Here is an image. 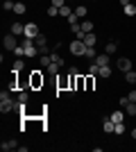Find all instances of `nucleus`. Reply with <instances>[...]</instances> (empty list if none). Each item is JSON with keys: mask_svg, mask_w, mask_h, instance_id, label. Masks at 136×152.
Returning <instances> with one entry per match:
<instances>
[{"mask_svg": "<svg viewBox=\"0 0 136 152\" xmlns=\"http://www.w3.org/2000/svg\"><path fill=\"white\" fill-rule=\"evenodd\" d=\"M68 48H71V52L75 55V57H84V52H86V43L82 41V39H75Z\"/></svg>", "mask_w": 136, "mask_h": 152, "instance_id": "obj_1", "label": "nucleus"}, {"mask_svg": "<svg viewBox=\"0 0 136 152\" xmlns=\"http://www.w3.org/2000/svg\"><path fill=\"white\" fill-rule=\"evenodd\" d=\"M2 45H5V50H16V48H18V39H16V34H12V32H9V34H5V39H2Z\"/></svg>", "mask_w": 136, "mask_h": 152, "instance_id": "obj_2", "label": "nucleus"}, {"mask_svg": "<svg viewBox=\"0 0 136 152\" xmlns=\"http://www.w3.org/2000/svg\"><path fill=\"white\" fill-rule=\"evenodd\" d=\"M41 86H43V75L41 70H34L30 75V89H41Z\"/></svg>", "mask_w": 136, "mask_h": 152, "instance_id": "obj_3", "label": "nucleus"}, {"mask_svg": "<svg viewBox=\"0 0 136 152\" xmlns=\"http://www.w3.org/2000/svg\"><path fill=\"white\" fill-rule=\"evenodd\" d=\"M116 66H118V70L127 73V70H132V59H127V57H120V59L116 61Z\"/></svg>", "mask_w": 136, "mask_h": 152, "instance_id": "obj_4", "label": "nucleus"}, {"mask_svg": "<svg viewBox=\"0 0 136 152\" xmlns=\"http://www.w3.org/2000/svg\"><path fill=\"white\" fill-rule=\"evenodd\" d=\"M23 37H27V39L39 37V27L34 25V23H27V25H25V34H23Z\"/></svg>", "mask_w": 136, "mask_h": 152, "instance_id": "obj_5", "label": "nucleus"}, {"mask_svg": "<svg viewBox=\"0 0 136 152\" xmlns=\"http://www.w3.org/2000/svg\"><path fill=\"white\" fill-rule=\"evenodd\" d=\"M9 32H12V34H16V37H20V34H25V25H23V23H18V20H14L12 27H9Z\"/></svg>", "mask_w": 136, "mask_h": 152, "instance_id": "obj_6", "label": "nucleus"}, {"mask_svg": "<svg viewBox=\"0 0 136 152\" xmlns=\"http://www.w3.org/2000/svg\"><path fill=\"white\" fill-rule=\"evenodd\" d=\"M18 143H16V141H14V139H9V141H2V150H5V152H9V150H18Z\"/></svg>", "mask_w": 136, "mask_h": 152, "instance_id": "obj_7", "label": "nucleus"}, {"mask_svg": "<svg viewBox=\"0 0 136 152\" xmlns=\"http://www.w3.org/2000/svg\"><path fill=\"white\" fill-rule=\"evenodd\" d=\"M84 43L89 45V48H95V43H97V37L93 34V32H89V34L84 37Z\"/></svg>", "mask_w": 136, "mask_h": 152, "instance_id": "obj_8", "label": "nucleus"}, {"mask_svg": "<svg viewBox=\"0 0 136 152\" xmlns=\"http://www.w3.org/2000/svg\"><path fill=\"white\" fill-rule=\"evenodd\" d=\"M32 41H34V45H36V48H43V45H48V37H45V34H39V37H34Z\"/></svg>", "mask_w": 136, "mask_h": 152, "instance_id": "obj_9", "label": "nucleus"}, {"mask_svg": "<svg viewBox=\"0 0 136 152\" xmlns=\"http://www.w3.org/2000/svg\"><path fill=\"white\" fill-rule=\"evenodd\" d=\"M125 116H127L125 111H113V114H111L109 118H111V121H113V123L118 125V123H123V121H125Z\"/></svg>", "mask_w": 136, "mask_h": 152, "instance_id": "obj_10", "label": "nucleus"}, {"mask_svg": "<svg viewBox=\"0 0 136 152\" xmlns=\"http://www.w3.org/2000/svg\"><path fill=\"white\" fill-rule=\"evenodd\" d=\"M125 114L132 116V118H136V102H132V100H129V104L125 107Z\"/></svg>", "mask_w": 136, "mask_h": 152, "instance_id": "obj_11", "label": "nucleus"}, {"mask_svg": "<svg viewBox=\"0 0 136 152\" xmlns=\"http://www.w3.org/2000/svg\"><path fill=\"white\" fill-rule=\"evenodd\" d=\"M95 64H97V66H109V55H97Z\"/></svg>", "mask_w": 136, "mask_h": 152, "instance_id": "obj_12", "label": "nucleus"}, {"mask_svg": "<svg viewBox=\"0 0 136 152\" xmlns=\"http://www.w3.org/2000/svg\"><path fill=\"white\" fill-rule=\"evenodd\" d=\"M73 12L77 14V18H84V16H86V12H89V9H86L84 5H77V7H75V9H73Z\"/></svg>", "mask_w": 136, "mask_h": 152, "instance_id": "obj_13", "label": "nucleus"}, {"mask_svg": "<svg viewBox=\"0 0 136 152\" xmlns=\"http://www.w3.org/2000/svg\"><path fill=\"white\" fill-rule=\"evenodd\" d=\"M23 68H25V61H23V57H18L16 61H14V73H20Z\"/></svg>", "mask_w": 136, "mask_h": 152, "instance_id": "obj_14", "label": "nucleus"}, {"mask_svg": "<svg viewBox=\"0 0 136 152\" xmlns=\"http://www.w3.org/2000/svg\"><path fill=\"white\" fill-rule=\"evenodd\" d=\"M84 82H86V91H93V86H95V75L84 77Z\"/></svg>", "mask_w": 136, "mask_h": 152, "instance_id": "obj_15", "label": "nucleus"}, {"mask_svg": "<svg viewBox=\"0 0 136 152\" xmlns=\"http://www.w3.org/2000/svg\"><path fill=\"white\" fill-rule=\"evenodd\" d=\"M82 89H86V82H84L82 75H77V80H75V91H82Z\"/></svg>", "mask_w": 136, "mask_h": 152, "instance_id": "obj_16", "label": "nucleus"}, {"mask_svg": "<svg viewBox=\"0 0 136 152\" xmlns=\"http://www.w3.org/2000/svg\"><path fill=\"white\" fill-rule=\"evenodd\" d=\"M84 57H86V59H91V61H95V57H97V55H95V48H89V45H86Z\"/></svg>", "mask_w": 136, "mask_h": 152, "instance_id": "obj_17", "label": "nucleus"}, {"mask_svg": "<svg viewBox=\"0 0 136 152\" xmlns=\"http://www.w3.org/2000/svg\"><path fill=\"white\" fill-rule=\"evenodd\" d=\"M104 50H107V55H113V52L118 50V43H116V41H109V43H107V48H104Z\"/></svg>", "mask_w": 136, "mask_h": 152, "instance_id": "obj_18", "label": "nucleus"}, {"mask_svg": "<svg viewBox=\"0 0 136 152\" xmlns=\"http://www.w3.org/2000/svg\"><path fill=\"white\" fill-rule=\"evenodd\" d=\"M79 27H82V32H86V34H89V32H93V23H91V20H84V23H79Z\"/></svg>", "mask_w": 136, "mask_h": 152, "instance_id": "obj_19", "label": "nucleus"}, {"mask_svg": "<svg viewBox=\"0 0 136 152\" xmlns=\"http://www.w3.org/2000/svg\"><path fill=\"white\" fill-rule=\"evenodd\" d=\"M73 14V9L68 5H64V7H59V16H66V18H68V16H71Z\"/></svg>", "mask_w": 136, "mask_h": 152, "instance_id": "obj_20", "label": "nucleus"}, {"mask_svg": "<svg viewBox=\"0 0 136 152\" xmlns=\"http://www.w3.org/2000/svg\"><path fill=\"white\" fill-rule=\"evenodd\" d=\"M16 100H18V102H20V104H25V102H27V100H30V95H27V93H25V91L20 89V93H18V95H16Z\"/></svg>", "mask_w": 136, "mask_h": 152, "instance_id": "obj_21", "label": "nucleus"}, {"mask_svg": "<svg viewBox=\"0 0 136 152\" xmlns=\"http://www.w3.org/2000/svg\"><path fill=\"white\" fill-rule=\"evenodd\" d=\"M25 9H27V7L23 5V2H16V5H14V14H18V16H20V14H25Z\"/></svg>", "mask_w": 136, "mask_h": 152, "instance_id": "obj_22", "label": "nucleus"}, {"mask_svg": "<svg viewBox=\"0 0 136 152\" xmlns=\"http://www.w3.org/2000/svg\"><path fill=\"white\" fill-rule=\"evenodd\" d=\"M125 80H127L129 84H136V73L134 70H127V73H125Z\"/></svg>", "mask_w": 136, "mask_h": 152, "instance_id": "obj_23", "label": "nucleus"}, {"mask_svg": "<svg viewBox=\"0 0 136 152\" xmlns=\"http://www.w3.org/2000/svg\"><path fill=\"white\" fill-rule=\"evenodd\" d=\"M14 5H16V2H12V0H5V2H2V9H5V12H14Z\"/></svg>", "mask_w": 136, "mask_h": 152, "instance_id": "obj_24", "label": "nucleus"}, {"mask_svg": "<svg viewBox=\"0 0 136 152\" xmlns=\"http://www.w3.org/2000/svg\"><path fill=\"white\" fill-rule=\"evenodd\" d=\"M59 68H61V66H59V64H55V61H52V64H50V66H48V68H45V70H48V73H52V75H55V73H59Z\"/></svg>", "mask_w": 136, "mask_h": 152, "instance_id": "obj_25", "label": "nucleus"}, {"mask_svg": "<svg viewBox=\"0 0 136 152\" xmlns=\"http://www.w3.org/2000/svg\"><path fill=\"white\" fill-rule=\"evenodd\" d=\"M97 75H102V77H109V75H111V68H109V66H100V73H97Z\"/></svg>", "mask_w": 136, "mask_h": 152, "instance_id": "obj_26", "label": "nucleus"}, {"mask_svg": "<svg viewBox=\"0 0 136 152\" xmlns=\"http://www.w3.org/2000/svg\"><path fill=\"white\" fill-rule=\"evenodd\" d=\"M50 57H52V61H55V64H59V66H64V59L59 57L57 52H50Z\"/></svg>", "mask_w": 136, "mask_h": 152, "instance_id": "obj_27", "label": "nucleus"}, {"mask_svg": "<svg viewBox=\"0 0 136 152\" xmlns=\"http://www.w3.org/2000/svg\"><path fill=\"white\" fill-rule=\"evenodd\" d=\"M123 9H125V14H127V16H134V14H136V7H134V5H127V7H123Z\"/></svg>", "mask_w": 136, "mask_h": 152, "instance_id": "obj_28", "label": "nucleus"}, {"mask_svg": "<svg viewBox=\"0 0 136 152\" xmlns=\"http://www.w3.org/2000/svg\"><path fill=\"white\" fill-rule=\"evenodd\" d=\"M57 14H59V7H55V5L48 7V16H57Z\"/></svg>", "mask_w": 136, "mask_h": 152, "instance_id": "obj_29", "label": "nucleus"}, {"mask_svg": "<svg viewBox=\"0 0 136 152\" xmlns=\"http://www.w3.org/2000/svg\"><path fill=\"white\" fill-rule=\"evenodd\" d=\"M125 129H127V127H125V123H118V125H116V134H118V136H120V134H125Z\"/></svg>", "mask_w": 136, "mask_h": 152, "instance_id": "obj_30", "label": "nucleus"}, {"mask_svg": "<svg viewBox=\"0 0 136 152\" xmlns=\"http://www.w3.org/2000/svg\"><path fill=\"white\" fill-rule=\"evenodd\" d=\"M14 55H16V57H25V48H23V45H18V48L14 50Z\"/></svg>", "mask_w": 136, "mask_h": 152, "instance_id": "obj_31", "label": "nucleus"}, {"mask_svg": "<svg viewBox=\"0 0 136 152\" xmlns=\"http://www.w3.org/2000/svg\"><path fill=\"white\" fill-rule=\"evenodd\" d=\"M129 104V95H125V98H120V107H127Z\"/></svg>", "mask_w": 136, "mask_h": 152, "instance_id": "obj_32", "label": "nucleus"}, {"mask_svg": "<svg viewBox=\"0 0 136 152\" xmlns=\"http://www.w3.org/2000/svg\"><path fill=\"white\" fill-rule=\"evenodd\" d=\"M68 23H71V25H73V23H77V14H75V12L68 16Z\"/></svg>", "mask_w": 136, "mask_h": 152, "instance_id": "obj_33", "label": "nucleus"}, {"mask_svg": "<svg viewBox=\"0 0 136 152\" xmlns=\"http://www.w3.org/2000/svg\"><path fill=\"white\" fill-rule=\"evenodd\" d=\"M52 5H55V7H64L66 0H52Z\"/></svg>", "mask_w": 136, "mask_h": 152, "instance_id": "obj_34", "label": "nucleus"}, {"mask_svg": "<svg viewBox=\"0 0 136 152\" xmlns=\"http://www.w3.org/2000/svg\"><path fill=\"white\" fill-rule=\"evenodd\" d=\"M129 100H132V102H136V91H132V93H129Z\"/></svg>", "mask_w": 136, "mask_h": 152, "instance_id": "obj_35", "label": "nucleus"}, {"mask_svg": "<svg viewBox=\"0 0 136 152\" xmlns=\"http://www.w3.org/2000/svg\"><path fill=\"white\" fill-rule=\"evenodd\" d=\"M118 2H120V5H123V7H127V5H132L129 0H118Z\"/></svg>", "mask_w": 136, "mask_h": 152, "instance_id": "obj_36", "label": "nucleus"}, {"mask_svg": "<svg viewBox=\"0 0 136 152\" xmlns=\"http://www.w3.org/2000/svg\"><path fill=\"white\" fill-rule=\"evenodd\" d=\"M132 136H134V139H136V129H134V132H132Z\"/></svg>", "mask_w": 136, "mask_h": 152, "instance_id": "obj_37", "label": "nucleus"}]
</instances>
